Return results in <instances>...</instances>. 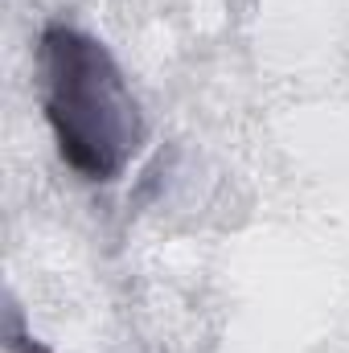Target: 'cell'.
<instances>
[{
  "label": "cell",
  "instance_id": "1",
  "mask_svg": "<svg viewBox=\"0 0 349 353\" xmlns=\"http://www.w3.org/2000/svg\"><path fill=\"white\" fill-rule=\"evenodd\" d=\"M37 70L62 161L87 181H115L132 165L144 123L111 50L83 29L50 25L37 46Z\"/></svg>",
  "mask_w": 349,
  "mask_h": 353
}]
</instances>
